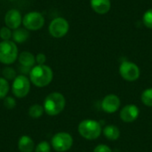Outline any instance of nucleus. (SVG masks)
I'll list each match as a JSON object with an SVG mask.
<instances>
[{"mask_svg":"<svg viewBox=\"0 0 152 152\" xmlns=\"http://www.w3.org/2000/svg\"><path fill=\"white\" fill-rule=\"evenodd\" d=\"M29 80L37 87H45L48 86L53 78V72L47 65H35L29 72Z\"/></svg>","mask_w":152,"mask_h":152,"instance_id":"1","label":"nucleus"},{"mask_svg":"<svg viewBox=\"0 0 152 152\" xmlns=\"http://www.w3.org/2000/svg\"><path fill=\"white\" fill-rule=\"evenodd\" d=\"M66 100L61 93H52L46 96L44 102V110L49 116H56L60 114L65 108Z\"/></svg>","mask_w":152,"mask_h":152,"instance_id":"2","label":"nucleus"},{"mask_svg":"<svg viewBox=\"0 0 152 152\" xmlns=\"http://www.w3.org/2000/svg\"><path fill=\"white\" fill-rule=\"evenodd\" d=\"M101 124L95 120L86 119L78 125V133L86 140H96L102 134Z\"/></svg>","mask_w":152,"mask_h":152,"instance_id":"3","label":"nucleus"},{"mask_svg":"<svg viewBox=\"0 0 152 152\" xmlns=\"http://www.w3.org/2000/svg\"><path fill=\"white\" fill-rule=\"evenodd\" d=\"M19 56L17 45L12 40L0 42V62L4 65L12 64Z\"/></svg>","mask_w":152,"mask_h":152,"instance_id":"4","label":"nucleus"},{"mask_svg":"<svg viewBox=\"0 0 152 152\" xmlns=\"http://www.w3.org/2000/svg\"><path fill=\"white\" fill-rule=\"evenodd\" d=\"M22 25L28 31H37L41 29L45 25V17L37 11L26 13L22 18Z\"/></svg>","mask_w":152,"mask_h":152,"instance_id":"5","label":"nucleus"},{"mask_svg":"<svg viewBox=\"0 0 152 152\" xmlns=\"http://www.w3.org/2000/svg\"><path fill=\"white\" fill-rule=\"evenodd\" d=\"M30 90V80L25 75L17 76L12 85V92L17 98L26 97Z\"/></svg>","mask_w":152,"mask_h":152,"instance_id":"6","label":"nucleus"},{"mask_svg":"<svg viewBox=\"0 0 152 152\" xmlns=\"http://www.w3.org/2000/svg\"><path fill=\"white\" fill-rule=\"evenodd\" d=\"M69 29V24L68 20L62 17L54 18L49 24L48 31L50 35L54 38H61L67 35Z\"/></svg>","mask_w":152,"mask_h":152,"instance_id":"7","label":"nucleus"},{"mask_svg":"<svg viewBox=\"0 0 152 152\" xmlns=\"http://www.w3.org/2000/svg\"><path fill=\"white\" fill-rule=\"evenodd\" d=\"M73 144L72 136L65 132L57 133L52 138V146L58 152H65L69 151Z\"/></svg>","mask_w":152,"mask_h":152,"instance_id":"8","label":"nucleus"},{"mask_svg":"<svg viewBox=\"0 0 152 152\" xmlns=\"http://www.w3.org/2000/svg\"><path fill=\"white\" fill-rule=\"evenodd\" d=\"M120 76L126 81L134 82L140 77V69L139 67L131 61H123L119 67Z\"/></svg>","mask_w":152,"mask_h":152,"instance_id":"9","label":"nucleus"},{"mask_svg":"<svg viewBox=\"0 0 152 152\" xmlns=\"http://www.w3.org/2000/svg\"><path fill=\"white\" fill-rule=\"evenodd\" d=\"M22 15L17 9H11L4 15V24L12 30L17 29L22 24Z\"/></svg>","mask_w":152,"mask_h":152,"instance_id":"10","label":"nucleus"},{"mask_svg":"<svg viewBox=\"0 0 152 152\" xmlns=\"http://www.w3.org/2000/svg\"><path fill=\"white\" fill-rule=\"evenodd\" d=\"M120 107V99L116 94L106 95L102 102V109L106 113H114Z\"/></svg>","mask_w":152,"mask_h":152,"instance_id":"11","label":"nucleus"},{"mask_svg":"<svg viewBox=\"0 0 152 152\" xmlns=\"http://www.w3.org/2000/svg\"><path fill=\"white\" fill-rule=\"evenodd\" d=\"M140 110L136 105L129 104L125 106L120 111V118L126 123H131L136 120L139 117Z\"/></svg>","mask_w":152,"mask_h":152,"instance_id":"12","label":"nucleus"},{"mask_svg":"<svg viewBox=\"0 0 152 152\" xmlns=\"http://www.w3.org/2000/svg\"><path fill=\"white\" fill-rule=\"evenodd\" d=\"M92 9L98 14H105L110 10V0H90Z\"/></svg>","mask_w":152,"mask_h":152,"instance_id":"13","label":"nucleus"},{"mask_svg":"<svg viewBox=\"0 0 152 152\" xmlns=\"http://www.w3.org/2000/svg\"><path fill=\"white\" fill-rule=\"evenodd\" d=\"M18 61H19V63L20 64V66L26 67L28 69H32L36 63V57L30 52L23 51L19 54Z\"/></svg>","mask_w":152,"mask_h":152,"instance_id":"14","label":"nucleus"},{"mask_svg":"<svg viewBox=\"0 0 152 152\" xmlns=\"http://www.w3.org/2000/svg\"><path fill=\"white\" fill-rule=\"evenodd\" d=\"M18 149L20 152H33L35 144L33 140L28 135H22L18 141Z\"/></svg>","mask_w":152,"mask_h":152,"instance_id":"15","label":"nucleus"},{"mask_svg":"<svg viewBox=\"0 0 152 152\" xmlns=\"http://www.w3.org/2000/svg\"><path fill=\"white\" fill-rule=\"evenodd\" d=\"M29 37V31L25 28H19L12 30V41L15 44H22L27 41Z\"/></svg>","mask_w":152,"mask_h":152,"instance_id":"16","label":"nucleus"},{"mask_svg":"<svg viewBox=\"0 0 152 152\" xmlns=\"http://www.w3.org/2000/svg\"><path fill=\"white\" fill-rule=\"evenodd\" d=\"M102 133H103L104 136L110 141H116L120 136V131H119L118 127H117L116 126H113V125L107 126L103 129Z\"/></svg>","mask_w":152,"mask_h":152,"instance_id":"17","label":"nucleus"},{"mask_svg":"<svg viewBox=\"0 0 152 152\" xmlns=\"http://www.w3.org/2000/svg\"><path fill=\"white\" fill-rule=\"evenodd\" d=\"M44 111H45V110H44V107L42 105L34 104V105H32L29 108V110H28V115L32 118H39L42 117Z\"/></svg>","mask_w":152,"mask_h":152,"instance_id":"18","label":"nucleus"},{"mask_svg":"<svg viewBox=\"0 0 152 152\" xmlns=\"http://www.w3.org/2000/svg\"><path fill=\"white\" fill-rule=\"evenodd\" d=\"M142 102L144 105L152 107V88L144 90L142 94Z\"/></svg>","mask_w":152,"mask_h":152,"instance_id":"19","label":"nucleus"},{"mask_svg":"<svg viewBox=\"0 0 152 152\" xmlns=\"http://www.w3.org/2000/svg\"><path fill=\"white\" fill-rule=\"evenodd\" d=\"M9 88L10 86L8 81L4 77H0V99H4L6 97Z\"/></svg>","mask_w":152,"mask_h":152,"instance_id":"20","label":"nucleus"},{"mask_svg":"<svg viewBox=\"0 0 152 152\" xmlns=\"http://www.w3.org/2000/svg\"><path fill=\"white\" fill-rule=\"evenodd\" d=\"M12 37V30L10 28L4 26L0 28V38L2 39V41L11 40Z\"/></svg>","mask_w":152,"mask_h":152,"instance_id":"21","label":"nucleus"},{"mask_svg":"<svg viewBox=\"0 0 152 152\" xmlns=\"http://www.w3.org/2000/svg\"><path fill=\"white\" fill-rule=\"evenodd\" d=\"M3 76L4 78L6 80H14V78L17 77L16 71L12 67H5L3 69Z\"/></svg>","mask_w":152,"mask_h":152,"instance_id":"22","label":"nucleus"},{"mask_svg":"<svg viewBox=\"0 0 152 152\" xmlns=\"http://www.w3.org/2000/svg\"><path fill=\"white\" fill-rule=\"evenodd\" d=\"M142 21H143V24L148 28L152 29V8L149 9L148 11L144 12L143 17H142Z\"/></svg>","mask_w":152,"mask_h":152,"instance_id":"23","label":"nucleus"},{"mask_svg":"<svg viewBox=\"0 0 152 152\" xmlns=\"http://www.w3.org/2000/svg\"><path fill=\"white\" fill-rule=\"evenodd\" d=\"M50 151H51L50 144L45 141L40 142L35 148V152H50Z\"/></svg>","mask_w":152,"mask_h":152,"instance_id":"24","label":"nucleus"},{"mask_svg":"<svg viewBox=\"0 0 152 152\" xmlns=\"http://www.w3.org/2000/svg\"><path fill=\"white\" fill-rule=\"evenodd\" d=\"M4 106L7 109V110H12L13 108H15L16 106V102L15 100L11 97V96H6L4 99Z\"/></svg>","mask_w":152,"mask_h":152,"instance_id":"25","label":"nucleus"},{"mask_svg":"<svg viewBox=\"0 0 152 152\" xmlns=\"http://www.w3.org/2000/svg\"><path fill=\"white\" fill-rule=\"evenodd\" d=\"M46 61V56L45 53H37L36 55V63L37 65H44Z\"/></svg>","mask_w":152,"mask_h":152,"instance_id":"26","label":"nucleus"},{"mask_svg":"<svg viewBox=\"0 0 152 152\" xmlns=\"http://www.w3.org/2000/svg\"><path fill=\"white\" fill-rule=\"evenodd\" d=\"M94 152H112L111 149L104 144H99L94 150Z\"/></svg>","mask_w":152,"mask_h":152,"instance_id":"27","label":"nucleus"},{"mask_svg":"<svg viewBox=\"0 0 152 152\" xmlns=\"http://www.w3.org/2000/svg\"><path fill=\"white\" fill-rule=\"evenodd\" d=\"M9 1H14V0H9Z\"/></svg>","mask_w":152,"mask_h":152,"instance_id":"28","label":"nucleus"}]
</instances>
